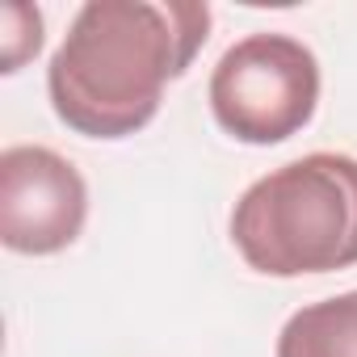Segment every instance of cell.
<instances>
[{
	"mask_svg": "<svg viewBox=\"0 0 357 357\" xmlns=\"http://www.w3.org/2000/svg\"><path fill=\"white\" fill-rule=\"evenodd\" d=\"M0 26H5V34H0V51H5V59H0V72H22L26 59H34L43 51V13L34 5H22V0H9L5 9H0Z\"/></svg>",
	"mask_w": 357,
	"mask_h": 357,
	"instance_id": "cell-6",
	"label": "cell"
},
{
	"mask_svg": "<svg viewBox=\"0 0 357 357\" xmlns=\"http://www.w3.org/2000/svg\"><path fill=\"white\" fill-rule=\"evenodd\" d=\"M231 244L269 278L357 265V160L311 151L265 172L231 211Z\"/></svg>",
	"mask_w": 357,
	"mask_h": 357,
	"instance_id": "cell-2",
	"label": "cell"
},
{
	"mask_svg": "<svg viewBox=\"0 0 357 357\" xmlns=\"http://www.w3.org/2000/svg\"><path fill=\"white\" fill-rule=\"evenodd\" d=\"M89 219V185L76 164L51 147L22 143L0 155V240L26 257L76 244Z\"/></svg>",
	"mask_w": 357,
	"mask_h": 357,
	"instance_id": "cell-4",
	"label": "cell"
},
{
	"mask_svg": "<svg viewBox=\"0 0 357 357\" xmlns=\"http://www.w3.org/2000/svg\"><path fill=\"white\" fill-rule=\"evenodd\" d=\"M319 105V63L307 43L261 30L223 51L211 72L215 122L252 147L286 143Z\"/></svg>",
	"mask_w": 357,
	"mask_h": 357,
	"instance_id": "cell-3",
	"label": "cell"
},
{
	"mask_svg": "<svg viewBox=\"0 0 357 357\" xmlns=\"http://www.w3.org/2000/svg\"><path fill=\"white\" fill-rule=\"evenodd\" d=\"M278 357H357V290L298 307L278 332Z\"/></svg>",
	"mask_w": 357,
	"mask_h": 357,
	"instance_id": "cell-5",
	"label": "cell"
},
{
	"mask_svg": "<svg viewBox=\"0 0 357 357\" xmlns=\"http://www.w3.org/2000/svg\"><path fill=\"white\" fill-rule=\"evenodd\" d=\"M211 38L198 0H89L47 68V93L63 126L89 139L143 130L164 84L185 76Z\"/></svg>",
	"mask_w": 357,
	"mask_h": 357,
	"instance_id": "cell-1",
	"label": "cell"
}]
</instances>
